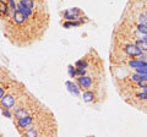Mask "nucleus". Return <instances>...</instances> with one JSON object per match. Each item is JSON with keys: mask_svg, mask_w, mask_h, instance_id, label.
I'll return each mask as SVG.
<instances>
[{"mask_svg": "<svg viewBox=\"0 0 147 137\" xmlns=\"http://www.w3.org/2000/svg\"><path fill=\"white\" fill-rule=\"evenodd\" d=\"M125 52L127 55H130V56H139L140 54L142 53V50L137 47V45L135 44H130V45H127V47L125 48Z\"/></svg>", "mask_w": 147, "mask_h": 137, "instance_id": "f257e3e1", "label": "nucleus"}, {"mask_svg": "<svg viewBox=\"0 0 147 137\" xmlns=\"http://www.w3.org/2000/svg\"><path fill=\"white\" fill-rule=\"evenodd\" d=\"M80 15V10L77 7H74V9H67L65 11V19L66 20H76Z\"/></svg>", "mask_w": 147, "mask_h": 137, "instance_id": "f03ea898", "label": "nucleus"}, {"mask_svg": "<svg viewBox=\"0 0 147 137\" xmlns=\"http://www.w3.org/2000/svg\"><path fill=\"white\" fill-rule=\"evenodd\" d=\"M1 104H3V107H5L6 109H10V108H12L13 105H15V99H13V97L10 94L4 95V97L1 98Z\"/></svg>", "mask_w": 147, "mask_h": 137, "instance_id": "7ed1b4c3", "label": "nucleus"}, {"mask_svg": "<svg viewBox=\"0 0 147 137\" xmlns=\"http://www.w3.org/2000/svg\"><path fill=\"white\" fill-rule=\"evenodd\" d=\"M79 85L81 86V87H84V88H90V87H91V85H92L91 77L85 76V75L80 76V77H79Z\"/></svg>", "mask_w": 147, "mask_h": 137, "instance_id": "20e7f679", "label": "nucleus"}, {"mask_svg": "<svg viewBox=\"0 0 147 137\" xmlns=\"http://www.w3.org/2000/svg\"><path fill=\"white\" fill-rule=\"evenodd\" d=\"M26 19H27V17L24 15V13H22L20 10H17V9H16V11L13 12V21H15L16 24L20 25V24H24Z\"/></svg>", "mask_w": 147, "mask_h": 137, "instance_id": "39448f33", "label": "nucleus"}, {"mask_svg": "<svg viewBox=\"0 0 147 137\" xmlns=\"http://www.w3.org/2000/svg\"><path fill=\"white\" fill-rule=\"evenodd\" d=\"M32 124V116L26 115L24 118L18 119V126L20 127H26V126H30Z\"/></svg>", "mask_w": 147, "mask_h": 137, "instance_id": "423d86ee", "label": "nucleus"}, {"mask_svg": "<svg viewBox=\"0 0 147 137\" xmlns=\"http://www.w3.org/2000/svg\"><path fill=\"white\" fill-rule=\"evenodd\" d=\"M17 10H20L22 13H24V15L26 16V17H28L30 15H31V13H32V10H31V9H27V7H25L24 5H22V4L20 3V4H18V6H17Z\"/></svg>", "mask_w": 147, "mask_h": 137, "instance_id": "0eeeda50", "label": "nucleus"}, {"mask_svg": "<svg viewBox=\"0 0 147 137\" xmlns=\"http://www.w3.org/2000/svg\"><path fill=\"white\" fill-rule=\"evenodd\" d=\"M93 97H94V94H93V92H91V91H87V92H85L84 95H82L84 100H85V102H87V103L92 102V100H93Z\"/></svg>", "mask_w": 147, "mask_h": 137, "instance_id": "6e6552de", "label": "nucleus"}, {"mask_svg": "<svg viewBox=\"0 0 147 137\" xmlns=\"http://www.w3.org/2000/svg\"><path fill=\"white\" fill-rule=\"evenodd\" d=\"M66 86H67V88H69V91H70L71 93H74V94H79V88H77V86L76 85H74L72 82H66Z\"/></svg>", "mask_w": 147, "mask_h": 137, "instance_id": "1a4fd4ad", "label": "nucleus"}, {"mask_svg": "<svg viewBox=\"0 0 147 137\" xmlns=\"http://www.w3.org/2000/svg\"><path fill=\"white\" fill-rule=\"evenodd\" d=\"M129 65H130L131 67L137 68V67H141V66H147V62L142 61V60H140V61H130L129 62Z\"/></svg>", "mask_w": 147, "mask_h": 137, "instance_id": "9d476101", "label": "nucleus"}, {"mask_svg": "<svg viewBox=\"0 0 147 137\" xmlns=\"http://www.w3.org/2000/svg\"><path fill=\"white\" fill-rule=\"evenodd\" d=\"M82 22H84V20L80 19V21H72V22H65L64 24V27L65 28H69V27H74V26H80Z\"/></svg>", "mask_w": 147, "mask_h": 137, "instance_id": "9b49d317", "label": "nucleus"}, {"mask_svg": "<svg viewBox=\"0 0 147 137\" xmlns=\"http://www.w3.org/2000/svg\"><path fill=\"white\" fill-rule=\"evenodd\" d=\"M27 115V111L25 110L24 108H20V109H17V110L15 111V116L17 118V119H21V118H24V116H26Z\"/></svg>", "mask_w": 147, "mask_h": 137, "instance_id": "f8f14e48", "label": "nucleus"}, {"mask_svg": "<svg viewBox=\"0 0 147 137\" xmlns=\"http://www.w3.org/2000/svg\"><path fill=\"white\" fill-rule=\"evenodd\" d=\"M136 45L142 50V52H147V43L145 42V40H141V39H140V40H137V42H136Z\"/></svg>", "mask_w": 147, "mask_h": 137, "instance_id": "ddd939ff", "label": "nucleus"}, {"mask_svg": "<svg viewBox=\"0 0 147 137\" xmlns=\"http://www.w3.org/2000/svg\"><path fill=\"white\" fill-rule=\"evenodd\" d=\"M0 13H7V4L0 0Z\"/></svg>", "mask_w": 147, "mask_h": 137, "instance_id": "4468645a", "label": "nucleus"}, {"mask_svg": "<svg viewBox=\"0 0 147 137\" xmlns=\"http://www.w3.org/2000/svg\"><path fill=\"white\" fill-rule=\"evenodd\" d=\"M21 4L27 9H31V10H32V7H33V1H32V0H22Z\"/></svg>", "mask_w": 147, "mask_h": 137, "instance_id": "2eb2a0df", "label": "nucleus"}, {"mask_svg": "<svg viewBox=\"0 0 147 137\" xmlns=\"http://www.w3.org/2000/svg\"><path fill=\"white\" fill-rule=\"evenodd\" d=\"M139 31L142 32L144 34H147V25H145V24H140V25H139Z\"/></svg>", "mask_w": 147, "mask_h": 137, "instance_id": "dca6fc26", "label": "nucleus"}, {"mask_svg": "<svg viewBox=\"0 0 147 137\" xmlns=\"http://www.w3.org/2000/svg\"><path fill=\"white\" fill-rule=\"evenodd\" d=\"M136 71L139 74H144V75H147V66H141V67H137Z\"/></svg>", "mask_w": 147, "mask_h": 137, "instance_id": "f3484780", "label": "nucleus"}, {"mask_svg": "<svg viewBox=\"0 0 147 137\" xmlns=\"http://www.w3.org/2000/svg\"><path fill=\"white\" fill-rule=\"evenodd\" d=\"M7 9H11V10L15 12L16 11V5H15V3H13V0H9V6H7Z\"/></svg>", "mask_w": 147, "mask_h": 137, "instance_id": "a211bd4d", "label": "nucleus"}, {"mask_svg": "<svg viewBox=\"0 0 147 137\" xmlns=\"http://www.w3.org/2000/svg\"><path fill=\"white\" fill-rule=\"evenodd\" d=\"M76 66L77 67H87V62L86 61H84V60H79V61H77L76 62Z\"/></svg>", "mask_w": 147, "mask_h": 137, "instance_id": "6ab92c4d", "label": "nucleus"}, {"mask_svg": "<svg viewBox=\"0 0 147 137\" xmlns=\"http://www.w3.org/2000/svg\"><path fill=\"white\" fill-rule=\"evenodd\" d=\"M139 86L140 87H144V88H147V79H142L139 81Z\"/></svg>", "mask_w": 147, "mask_h": 137, "instance_id": "aec40b11", "label": "nucleus"}, {"mask_svg": "<svg viewBox=\"0 0 147 137\" xmlns=\"http://www.w3.org/2000/svg\"><path fill=\"white\" fill-rule=\"evenodd\" d=\"M69 75H70L71 77H74V76L76 75V71H75V68H74V67H72L71 65L69 66Z\"/></svg>", "mask_w": 147, "mask_h": 137, "instance_id": "412c9836", "label": "nucleus"}, {"mask_svg": "<svg viewBox=\"0 0 147 137\" xmlns=\"http://www.w3.org/2000/svg\"><path fill=\"white\" fill-rule=\"evenodd\" d=\"M76 74L80 75V76L85 75V67H79V68H77V71H76Z\"/></svg>", "mask_w": 147, "mask_h": 137, "instance_id": "4be33fe9", "label": "nucleus"}, {"mask_svg": "<svg viewBox=\"0 0 147 137\" xmlns=\"http://www.w3.org/2000/svg\"><path fill=\"white\" fill-rule=\"evenodd\" d=\"M25 135H26V136H37V132H36L33 129H32V130H30V131H27Z\"/></svg>", "mask_w": 147, "mask_h": 137, "instance_id": "5701e85b", "label": "nucleus"}, {"mask_svg": "<svg viewBox=\"0 0 147 137\" xmlns=\"http://www.w3.org/2000/svg\"><path fill=\"white\" fill-rule=\"evenodd\" d=\"M137 97H139L140 99H147V91L144 92V93H139L137 94Z\"/></svg>", "mask_w": 147, "mask_h": 137, "instance_id": "b1692460", "label": "nucleus"}, {"mask_svg": "<svg viewBox=\"0 0 147 137\" xmlns=\"http://www.w3.org/2000/svg\"><path fill=\"white\" fill-rule=\"evenodd\" d=\"M3 115L5 116V118H11V114H10V111H9V110H4L3 111Z\"/></svg>", "mask_w": 147, "mask_h": 137, "instance_id": "393cba45", "label": "nucleus"}, {"mask_svg": "<svg viewBox=\"0 0 147 137\" xmlns=\"http://www.w3.org/2000/svg\"><path fill=\"white\" fill-rule=\"evenodd\" d=\"M4 97V89L1 88V87H0V99H1Z\"/></svg>", "mask_w": 147, "mask_h": 137, "instance_id": "a878e982", "label": "nucleus"}, {"mask_svg": "<svg viewBox=\"0 0 147 137\" xmlns=\"http://www.w3.org/2000/svg\"><path fill=\"white\" fill-rule=\"evenodd\" d=\"M144 40H145V42H146V43H147V34H146V37H145V38H144Z\"/></svg>", "mask_w": 147, "mask_h": 137, "instance_id": "bb28decb", "label": "nucleus"}, {"mask_svg": "<svg viewBox=\"0 0 147 137\" xmlns=\"http://www.w3.org/2000/svg\"><path fill=\"white\" fill-rule=\"evenodd\" d=\"M146 25H147V22H146Z\"/></svg>", "mask_w": 147, "mask_h": 137, "instance_id": "cd10ccee", "label": "nucleus"}, {"mask_svg": "<svg viewBox=\"0 0 147 137\" xmlns=\"http://www.w3.org/2000/svg\"><path fill=\"white\" fill-rule=\"evenodd\" d=\"M146 91H147V88H146Z\"/></svg>", "mask_w": 147, "mask_h": 137, "instance_id": "c85d7f7f", "label": "nucleus"}]
</instances>
